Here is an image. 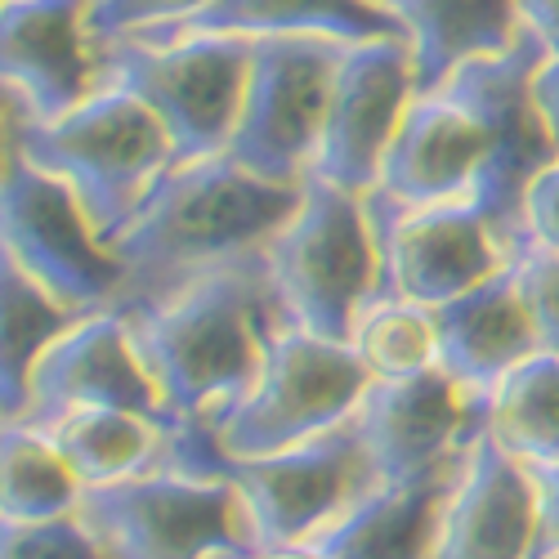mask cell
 I'll return each instance as SVG.
<instances>
[{"instance_id":"1","label":"cell","mask_w":559,"mask_h":559,"mask_svg":"<svg viewBox=\"0 0 559 559\" xmlns=\"http://www.w3.org/2000/svg\"><path fill=\"white\" fill-rule=\"evenodd\" d=\"M126 318L175 421L202 430H215L255 385L277 332L292 322L264 251L219 264Z\"/></svg>"},{"instance_id":"2","label":"cell","mask_w":559,"mask_h":559,"mask_svg":"<svg viewBox=\"0 0 559 559\" xmlns=\"http://www.w3.org/2000/svg\"><path fill=\"white\" fill-rule=\"evenodd\" d=\"M300 193L305 183L264 179L228 153L175 162L112 242L126 269L117 309L139 313L219 264L264 251L296 215Z\"/></svg>"},{"instance_id":"3","label":"cell","mask_w":559,"mask_h":559,"mask_svg":"<svg viewBox=\"0 0 559 559\" xmlns=\"http://www.w3.org/2000/svg\"><path fill=\"white\" fill-rule=\"evenodd\" d=\"M5 153L59 175L108 247L148 202L157 179L175 166L166 126L121 85L95 90L85 104L55 121H32L5 104Z\"/></svg>"},{"instance_id":"4","label":"cell","mask_w":559,"mask_h":559,"mask_svg":"<svg viewBox=\"0 0 559 559\" xmlns=\"http://www.w3.org/2000/svg\"><path fill=\"white\" fill-rule=\"evenodd\" d=\"M76 515L104 559H260L269 550L242 488L183 465L85 488Z\"/></svg>"},{"instance_id":"5","label":"cell","mask_w":559,"mask_h":559,"mask_svg":"<svg viewBox=\"0 0 559 559\" xmlns=\"http://www.w3.org/2000/svg\"><path fill=\"white\" fill-rule=\"evenodd\" d=\"M269 277L296 328L349 341L371 300L385 296V260L367 193L309 175L296 215L264 247Z\"/></svg>"},{"instance_id":"6","label":"cell","mask_w":559,"mask_h":559,"mask_svg":"<svg viewBox=\"0 0 559 559\" xmlns=\"http://www.w3.org/2000/svg\"><path fill=\"white\" fill-rule=\"evenodd\" d=\"M175 465H183V471H211L238 484L269 550L305 546L309 537L336 524L354 501H362L381 484V471L354 421L318 435L309 443H296L283 452H260V456H224L211 430L183 426L175 443Z\"/></svg>"},{"instance_id":"7","label":"cell","mask_w":559,"mask_h":559,"mask_svg":"<svg viewBox=\"0 0 559 559\" xmlns=\"http://www.w3.org/2000/svg\"><path fill=\"white\" fill-rule=\"evenodd\" d=\"M251 36L193 32L175 40H112L104 45V85L139 95L166 126L175 162L228 153L251 76Z\"/></svg>"},{"instance_id":"8","label":"cell","mask_w":559,"mask_h":559,"mask_svg":"<svg viewBox=\"0 0 559 559\" xmlns=\"http://www.w3.org/2000/svg\"><path fill=\"white\" fill-rule=\"evenodd\" d=\"M367 390L371 371L345 341L313 336L287 322L277 332L255 385L233 403V412L211 435L224 456L283 452L354 421Z\"/></svg>"},{"instance_id":"9","label":"cell","mask_w":559,"mask_h":559,"mask_svg":"<svg viewBox=\"0 0 559 559\" xmlns=\"http://www.w3.org/2000/svg\"><path fill=\"white\" fill-rule=\"evenodd\" d=\"M0 255L76 313L117 309L126 287L117 251L99 238L76 193L59 175L14 153H5V189H0Z\"/></svg>"},{"instance_id":"10","label":"cell","mask_w":559,"mask_h":559,"mask_svg":"<svg viewBox=\"0 0 559 559\" xmlns=\"http://www.w3.org/2000/svg\"><path fill=\"white\" fill-rule=\"evenodd\" d=\"M377 193H385L394 202H412V206L475 198L506 228L528 233L524 189L510 179L497 134L461 95H452L448 85L421 90V95L412 99V108L394 134V148L385 157Z\"/></svg>"},{"instance_id":"11","label":"cell","mask_w":559,"mask_h":559,"mask_svg":"<svg viewBox=\"0 0 559 559\" xmlns=\"http://www.w3.org/2000/svg\"><path fill=\"white\" fill-rule=\"evenodd\" d=\"M345 40L328 36H260L251 45L247 99L238 112L228 157L247 170L305 183L332 108Z\"/></svg>"},{"instance_id":"12","label":"cell","mask_w":559,"mask_h":559,"mask_svg":"<svg viewBox=\"0 0 559 559\" xmlns=\"http://www.w3.org/2000/svg\"><path fill=\"white\" fill-rule=\"evenodd\" d=\"M371 224L385 260V296L439 309L471 287L488 283L515 260L528 233L506 228L484 202H394L385 193H367Z\"/></svg>"},{"instance_id":"13","label":"cell","mask_w":559,"mask_h":559,"mask_svg":"<svg viewBox=\"0 0 559 559\" xmlns=\"http://www.w3.org/2000/svg\"><path fill=\"white\" fill-rule=\"evenodd\" d=\"M416 95H421V81H416L407 36L345 45L309 175L341 183L349 193H377L394 134Z\"/></svg>"},{"instance_id":"14","label":"cell","mask_w":559,"mask_h":559,"mask_svg":"<svg viewBox=\"0 0 559 559\" xmlns=\"http://www.w3.org/2000/svg\"><path fill=\"white\" fill-rule=\"evenodd\" d=\"M95 407H121L153 416V421L179 426L166 407V394L148 371L144 354L134 345V328L121 309H99L76 318L72 328L45 349L27 381V403L14 421L50 430L63 416L95 412Z\"/></svg>"},{"instance_id":"15","label":"cell","mask_w":559,"mask_h":559,"mask_svg":"<svg viewBox=\"0 0 559 559\" xmlns=\"http://www.w3.org/2000/svg\"><path fill=\"white\" fill-rule=\"evenodd\" d=\"M5 104L55 121L104 90V45L90 36V0H5L0 10Z\"/></svg>"},{"instance_id":"16","label":"cell","mask_w":559,"mask_h":559,"mask_svg":"<svg viewBox=\"0 0 559 559\" xmlns=\"http://www.w3.org/2000/svg\"><path fill=\"white\" fill-rule=\"evenodd\" d=\"M484 407L488 394L461 385L443 367H430L399 381H371L354 412V426L362 430L385 484L421 475L475 443L484 435Z\"/></svg>"},{"instance_id":"17","label":"cell","mask_w":559,"mask_h":559,"mask_svg":"<svg viewBox=\"0 0 559 559\" xmlns=\"http://www.w3.org/2000/svg\"><path fill=\"white\" fill-rule=\"evenodd\" d=\"M465 452H471V443L412 479L377 484L305 546L322 559H435Z\"/></svg>"},{"instance_id":"18","label":"cell","mask_w":559,"mask_h":559,"mask_svg":"<svg viewBox=\"0 0 559 559\" xmlns=\"http://www.w3.org/2000/svg\"><path fill=\"white\" fill-rule=\"evenodd\" d=\"M435 559H537L533 475L488 435L465 452Z\"/></svg>"},{"instance_id":"19","label":"cell","mask_w":559,"mask_h":559,"mask_svg":"<svg viewBox=\"0 0 559 559\" xmlns=\"http://www.w3.org/2000/svg\"><path fill=\"white\" fill-rule=\"evenodd\" d=\"M435 332H439V367L479 394H488L506 371H515L520 362L542 354V336L524 300L515 260L501 273H492L488 283L439 305Z\"/></svg>"},{"instance_id":"20","label":"cell","mask_w":559,"mask_h":559,"mask_svg":"<svg viewBox=\"0 0 559 559\" xmlns=\"http://www.w3.org/2000/svg\"><path fill=\"white\" fill-rule=\"evenodd\" d=\"M403 23L421 90L443 85L461 63L506 55L524 36L515 0H385Z\"/></svg>"},{"instance_id":"21","label":"cell","mask_w":559,"mask_h":559,"mask_svg":"<svg viewBox=\"0 0 559 559\" xmlns=\"http://www.w3.org/2000/svg\"><path fill=\"white\" fill-rule=\"evenodd\" d=\"M193 32H224V36H328V40H377L403 36V23L381 0H215L198 19L166 36H139V40H175Z\"/></svg>"},{"instance_id":"22","label":"cell","mask_w":559,"mask_h":559,"mask_svg":"<svg viewBox=\"0 0 559 559\" xmlns=\"http://www.w3.org/2000/svg\"><path fill=\"white\" fill-rule=\"evenodd\" d=\"M179 430L183 426H166L121 407L76 412V416H63L59 426H50L55 443L63 448V456L72 461V471L85 488L166 471V465H175Z\"/></svg>"},{"instance_id":"23","label":"cell","mask_w":559,"mask_h":559,"mask_svg":"<svg viewBox=\"0 0 559 559\" xmlns=\"http://www.w3.org/2000/svg\"><path fill=\"white\" fill-rule=\"evenodd\" d=\"M85 484L50 430L5 421L0 443V524H55L81 510Z\"/></svg>"},{"instance_id":"24","label":"cell","mask_w":559,"mask_h":559,"mask_svg":"<svg viewBox=\"0 0 559 559\" xmlns=\"http://www.w3.org/2000/svg\"><path fill=\"white\" fill-rule=\"evenodd\" d=\"M484 435L524 465L559 461V354H533L488 390Z\"/></svg>"},{"instance_id":"25","label":"cell","mask_w":559,"mask_h":559,"mask_svg":"<svg viewBox=\"0 0 559 559\" xmlns=\"http://www.w3.org/2000/svg\"><path fill=\"white\" fill-rule=\"evenodd\" d=\"M0 300H5V309H0V332H5V345H0V403H5V421H14L27 403V381L36 362L85 313L36 287L5 255H0Z\"/></svg>"},{"instance_id":"26","label":"cell","mask_w":559,"mask_h":559,"mask_svg":"<svg viewBox=\"0 0 559 559\" xmlns=\"http://www.w3.org/2000/svg\"><path fill=\"white\" fill-rule=\"evenodd\" d=\"M345 345L371 371V381H399V377H416V371H430L439 367L435 309L399 300V296H381L362 309Z\"/></svg>"},{"instance_id":"27","label":"cell","mask_w":559,"mask_h":559,"mask_svg":"<svg viewBox=\"0 0 559 559\" xmlns=\"http://www.w3.org/2000/svg\"><path fill=\"white\" fill-rule=\"evenodd\" d=\"M215 0H90V36L99 45L126 36H166Z\"/></svg>"},{"instance_id":"28","label":"cell","mask_w":559,"mask_h":559,"mask_svg":"<svg viewBox=\"0 0 559 559\" xmlns=\"http://www.w3.org/2000/svg\"><path fill=\"white\" fill-rule=\"evenodd\" d=\"M515 273H520L524 300L533 309L542 349L559 354V251L537 242L528 233V238L520 242V251H515Z\"/></svg>"},{"instance_id":"29","label":"cell","mask_w":559,"mask_h":559,"mask_svg":"<svg viewBox=\"0 0 559 559\" xmlns=\"http://www.w3.org/2000/svg\"><path fill=\"white\" fill-rule=\"evenodd\" d=\"M0 559H104L81 515L55 524H0Z\"/></svg>"},{"instance_id":"30","label":"cell","mask_w":559,"mask_h":559,"mask_svg":"<svg viewBox=\"0 0 559 559\" xmlns=\"http://www.w3.org/2000/svg\"><path fill=\"white\" fill-rule=\"evenodd\" d=\"M524 219L528 233L537 242L559 251V157L528 183V198H524Z\"/></svg>"},{"instance_id":"31","label":"cell","mask_w":559,"mask_h":559,"mask_svg":"<svg viewBox=\"0 0 559 559\" xmlns=\"http://www.w3.org/2000/svg\"><path fill=\"white\" fill-rule=\"evenodd\" d=\"M533 492H537V559L559 555V461L528 465Z\"/></svg>"},{"instance_id":"32","label":"cell","mask_w":559,"mask_h":559,"mask_svg":"<svg viewBox=\"0 0 559 559\" xmlns=\"http://www.w3.org/2000/svg\"><path fill=\"white\" fill-rule=\"evenodd\" d=\"M524 32L542 45L546 55H559V0H515Z\"/></svg>"},{"instance_id":"33","label":"cell","mask_w":559,"mask_h":559,"mask_svg":"<svg viewBox=\"0 0 559 559\" xmlns=\"http://www.w3.org/2000/svg\"><path fill=\"white\" fill-rule=\"evenodd\" d=\"M533 90H537V108H542V117H546V130H550L555 148H559V55H546V59H542Z\"/></svg>"},{"instance_id":"34","label":"cell","mask_w":559,"mask_h":559,"mask_svg":"<svg viewBox=\"0 0 559 559\" xmlns=\"http://www.w3.org/2000/svg\"><path fill=\"white\" fill-rule=\"evenodd\" d=\"M260 559H322V555L309 546H277V550H264Z\"/></svg>"},{"instance_id":"35","label":"cell","mask_w":559,"mask_h":559,"mask_svg":"<svg viewBox=\"0 0 559 559\" xmlns=\"http://www.w3.org/2000/svg\"><path fill=\"white\" fill-rule=\"evenodd\" d=\"M550 559H559V555H550Z\"/></svg>"},{"instance_id":"36","label":"cell","mask_w":559,"mask_h":559,"mask_svg":"<svg viewBox=\"0 0 559 559\" xmlns=\"http://www.w3.org/2000/svg\"><path fill=\"white\" fill-rule=\"evenodd\" d=\"M381 5H385V0H381Z\"/></svg>"}]
</instances>
